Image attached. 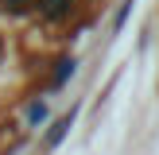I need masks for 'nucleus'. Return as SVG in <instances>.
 Segmentation results:
<instances>
[{
	"label": "nucleus",
	"mask_w": 159,
	"mask_h": 155,
	"mask_svg": "<svg viewBox=\"0 0 159 155\" xmlns=\"http://www.w3.org/2000/svg\"><path fill=\"white\" fill-rule=\"evenodd\" d=\"M43 4V16L47 20H62V16H70V0H39Z\"/></svg>",
	"instance_id": "f257e3e1"
},
{
	"label": "nucleus",
	"mask_w": 159,
	"mask_h": 155,
	"mask_svg": "<svg viewBox=\"0 0 159 155\" xmlns=\"http://www.w3.org/2000/svg\"><path fill=\"white\" fill-rule=\"evenodd\" d=\"M70 74H74V58H62V62H58V70H54V85H62Z\"/></svg>",
	"instance_id": "f03ea898"
},
{
	"label": "nucleus",
	"mask_w": 159,
	"mask_h": 155,
	"mask_svg": "<svg viewBox=\"0 0 159 155\" xmlns=\"http://www.w3.org/2000/svg\"><path fill=\"white\" fill-rule=\"evenodd\" d=\"M66 128H70V116H66V120H58V124H54V132H51V144H58V140L66 136Z\"/></svg>",
	"instance_id": "7ed1b4c3"
},
{
	"label": "nucleus",
	"mask_w": 159,
	"mask_h": 155,
	"mask_svg": "<svg viewBox=\"0 0 159 155\" xmlns=\"http://www.w3.org/2000/svg\"><path fill=\"white\" fill-rule=\"evenodd\" d=\"M43 116H47V108L39 105V101H35V105L27 108V120H31V124H39V120H43Z\"/></svg>",
	"instance_id": "20e7f679"
},
{
	"label": "nucleus",
	"mask_w": 159,
	"mask_h": 155,
	"mask_svg": "<svg viewBox=\"0 0 159 155\" xmlns=\"http://www.w3.org/2000/svg\"><path fill=\"white\" fill-rule=\"evenodd\" d=\"M31 0H4V8H12V12H20V8H27Z\"/></svg>",
	"instance_id": "39448f33"
},
{
	"label": "nucleus",
	"mask_w": 159,
	"mask_h": 155,
	"mask_svg": "<svg viewBox=\"0 0 159 155\" xmlns=\"http://www.w3.org/2000/svg\"><path fill=\"white\" fill-rule=\"evenodd\" d=\"M0 51H4V46H0Z\"/></svg>",
	"instance_id": "423d86ee"
}]
</instances>
